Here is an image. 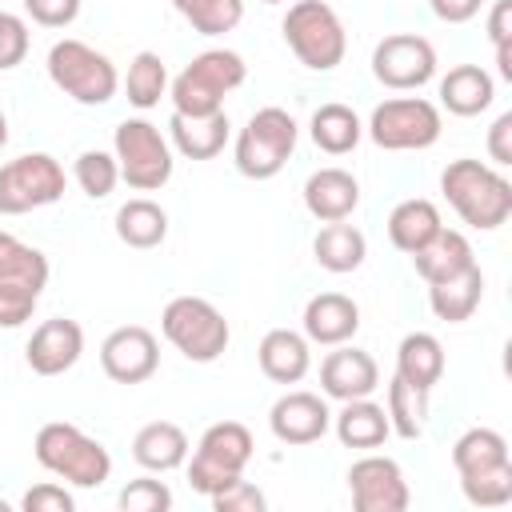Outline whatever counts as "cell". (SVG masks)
Returning <instances> with one entry per match:
<instances>
[{
	"mask_svg": "<svg viewBox=\"0 0 512 512\" xmlns=\"http://www.w3.org/2000/svg\"><path fill=\"white\" fill-rule=\"evenodd\" d=\"M440 192L468 228L492 232L512 216V180L484 160L472 156L452 160L440 172Z\"/></svg>",
	"mask_w": 512,
	"mask_h": 512,
	"instance_id": "cell-1",
	"label": "cell"
},
{
	"mask_svg": "<svg viewBox=\"0 0 512 512\" xmlns=\"http://www.w3.org/2000/svg\"><path fill=\"white\" fill-rule=\"evenodd\" d=\"M248 80V64L232 48H208L192 56V64L168 84L172 112L180 116H212L224 108V96Z\"/></svg>",
	"mask_w": 512,
	"mask_h": 512,
	"instance_id": "cell-2",
	"label": "cell"
},
{
	"mask_svg": "<svg viewBox=\"0 0 512 512\" xmlns=\"http://www.w3.org/2000/svg\"><path fill=\"white\" fill-rule=\"evenodd\" d=\"M36 464L48 468L52 476L76 484V488H100L112 476V456L100 440H92L88 432H80L76 424L52 420L36 432L32 440Z\"/></svg>",
	"mask_w": 512,
	"mask_h": 512,
	"instance_id": "cell-3",
	"label": "cell"
},
{
	"mask_svg": "<svg viewBox=\"0 0 512 512\" xmlns=\"http://www.w3.org/2000/svg\"><path fill=\"white\" fill-rule=\"evenodd\" d=\"M160 332L192 364L220 360L228 340H232V328H228L224 312L204 296H172L160 312Z\"/></svg>",
	"mask_w": 512,
	"mask_h": 512,
	"instance_id": "cell-4",
	"label": "cell"
},
{
	"mask_svg": "<svg viewBox=\"0 0 512 512\" xmlns=\"http://www.w3.org/2000/svg\"><path fill=\"white\" fill-rule=\"evenodd\" d=\"M296 140H300V128L292 120V112L268 104V108H256L248 116V124L240 128L236 136V172L248 176V180H272L288 156L296 152Z\"/></svg>",
	"mask_w": 512,
	"mask_h": 512,
	"instance_id": "cell-5",
	"label": "cell"
},
{
	"mask_svg": "<svg viewBox=\"0 0 512 512\" xmlns=\"http://www.w3.org/2000/svg\"><path fill=\"white\" fill-rule=\"evenodd\" d=\"M112 156L120 164V180L132 188V192H156L172 180V144L168 136L144 120V116H132V120H120L116 132H112Z\"/></svg>",
	"mask_w": 512,
	"mask_h": 512,
	"instance_id": "cell-6",
	"label": "cell"
},
{
	"mask_svg": "<svg viewBox=\"0 0 512 512\" xmlns=\"http://www.w3.org/2000/svg\"><path fill=\"white\" fill-rule=\"evenodd\" d=\"M48 76L64 96H72L76 104H88V108L108 104L120 88L116 64L104 52H96L92 44L72 40V36L56 40L48 48Z\"/></svg>",
	"mask_w": 512,
	"mask_h": 512,
	"instance_id": "cell-7",
	"label": "cell"
},
{
	"mask_svg": "<svg viewBox=\"0 0 512 512\" xmlns=\"http://www.w3.org/2000/svg\"><path fill=\"white\" fill-rule=\"evenodd\" d=\"M252 452H256L252 432H248L240 420H220V424L204 428V436H200L192 460H184V464H188V484H192V492L216 496L220 488H228L232 480L244 476Z\"/></svg>",
	"mask_w": 512,
	"mask_h": 512,
	"instance_id": "cell-8",
	"label": "cell"
},
{
	"mask_svg": "<svg viewBox=\"0 0 512 512\" xmlns=\"http://www.w3.org/2000/svg\"><path fill=\"white\" fill-rule=\"evenodd\" d=\"M280 28H284L292 56L312 72H332L348 52V32L336 8L324 0H296Z\"/></svg>",
	"mask_w": 512,
	"mask_h": 512,
	"instance_id": "cell-9",
	"label": "cell"
},
{
	"mask_svg": "<svg viewBox=\"0 0 512 512\" xmlns=\"http://www.w3.org/2000/svg\"><path fill=\"white\" fill-rule=\"evenodd\" d=\"M364 132L384 152H420V148H432L440 140L444 116L424 96H392V100L372 108Z\"/></svg>",
	"mask_w": 512,
	"mask_h": 512,
	"instance_id": "cell-10",
	"label": "cell"
},
{
	"mask_svg": "<svg viewBox=\"0 0 512 512\" xmlns=\"http://www.w3.org/2000/svg\"><path fill=\"white\" fill-rule=\"evenodd\" d=\"M64 168L48 152H24L0 164V216H24L64 196Z\"/></svg>",
	"mask_w": 512,
	"mask_h": 512,
	"instance_id": "cell-11",
	"label": "cell"
},
{
	"mask_svg": "<svg viewBox=\"0 0 512 512\" xmlns=\"http://www.w3.org/2000/svg\"><path fill=\"white\" fill-rule=\"evenodd\" d=\"M372 76L392 92L424 88L436 76V48L416 32H392L372 48Z\"/></svg>",
	"mask_w": 512,
	"mask_h": 512,
	"instance_id": "cell-12",
	"label": "cell"
},
{
	"mask_svg": "<svg viewBox=\"0 0 512 512\" xmlns=\"http://www.w3.org/2000/svg\"><path fill=\"white\" fill-rule=\"evenodd\" d=\"M348 492H352V508L356 512H404L412 504L404 468L392 456H360L348 468Z\"/></svg>",
	"mask_w": 512,
	"mask_h": 512,
	"instance_id": "cell-13",
	"label": "cell"
},
{
	"mask_svg": "<svg viewBox=\"0 0 512 512\" xmlns=\"http://www.w3.org/2000/svg\"><path fill=\"white\" fill-rule=\"evenodd\" d=\"M100 368L116 384H144L160 368V340L144 324H120L100 344Z\"/></svg>",
	"mask_w": 512,
	"mask_h": 512,
	"instance_id": "cell-14",
	"label": "cell"
},
{
	"mask_svg": "<svg viewBox=\"0 0 512 512\" xmlns=\"http://www.w3.org/2000/svg\"><path fill=\"white\" fill-rule=\"evenodd\" d=\"M268 428H272V436L280 444H292V448L316 444L332 428V408H328V400L320 392L296 388V392H284L268 408Z\"/></svg>",
	"mask_w": 512,
	"mask_h": 512,
	"instance_id": "cell-15",
	"label": "cell"
},
{
	"mask_svg": "<svg viewBox=\"0 0 512 512\" xmlns=\"http://www.w3.org/2000/svg\"><path fill=\"white\" fill-rule=\"evenodd\" d=\"M84 352V328L68 316H52L44 324L32 328L28 344H24V360L36 376H60L68 372Z\"/></svg>",
	"mask_w": 512,
	"mask_h": 512,
	"instance_id": "cell-16",
	"label": "cell"
},
{
	"mask_svg": "<svg viewBox=\"0 0 512 512\" xmlns=\"http://www.w3.org/2000/svg\"><path fill=\"white\" fill-rule=\"evenodd\" d=\"M380 388V364L372 360V352L352 348V344H336L324 364H320V392L328 400H360L372 396Z\"/></svg>",
	"mask_w": 512,
	"mask_h": 512,
	"instance_id": "cell-17",
	"label": "cell"
},
{
	"mask_svg": "<svg viewBox=\"0 0 512 512\" xmlns=\"http://www.w3.org/2000/svg\"><path fill=\"white\" fill-rule=\"evenodd\" d=\"M300 328H304L308 344L336 348V344H348V340L360 332V308H356V300L344 296V292H316V296L304 304Z\"/></svg>",
	"mask_w": 512,
	"mask_h": 512,
	"instance_id": "cell-18",
	"label": "cell"
},
{
	"mask_svg": "<svg viewBox=\"0 0 512 512\" xmlns=\"http://www.w3.org/2000/svg\"><path fill=\"white\" fill-rule=\"evenodd\" d=\"M304 208L320 224L348 220L360 208V184H356V176L344 172V168H316L304 180Z\"/></svg>",
	"mask_w": 512,
	"mask_h": 512,
	"instance_id": "cell-19",
	"label": "cell"
},
{
	"mask_svg": "<svg viewBox=\"0 0 512 512\" xmlns=\"http://www.w3.org/2000/svg\"><path fill=\"white\" fill-rule=\"evenodd\" d=\"M256 360H260V372L272 384H300L312 368V344H308L304 332L272 328V332H264V340L256 348Z\"/></svg>",
	"mask_w": 512,
	"mask_h": 512,
	"instance_id": "cell-20",
	"label": "cell"
},
{
	"mask_svg": "<svg viewBox=\"0 0 512 512\" xmlns=\"http://www.w3.org/2000/svg\"><path fill=\"white\" fill-rule=\"evenodd\" d=\"M332 428H336V440H340L344 448H356V452H372V448H380V444L392 436L388 412H384V404H376L372 396L344 400V408L332 412Z\"/></svg>",
	"mask_w": 512,
	"mask_h": 512,
	"instance_id": "cell-21",
	"label": "cell"
},
{
	"mask_svg": "<svg viewBox=\"0 0 512 512\" xmlns=\"http://www.w3.org/2000/svg\"><path fill=\"white\" fill-rule=\"evenodd\" d=\"M188 452H192L188 432L172 420H152L132 436V460L144 472H172L188 460Z\"/></svg>",
	"mask_w": 512,
	"mask_h": 512,
	"instance_id": "cell-22",
	"label": "cell"
},
{
	"mask_svg": "<svg viewBox=\"0 0 512 512\" xmlns=\"http://www.w3.org/2000/svg\"><path fill=\"white\" fill-rule=\"evenodd\" d=\"M168 144L184 160H212V156H220L224 144H228V116H224V108L212 112V116H180V112H172Z\"/></svg>",
	"mask_w": 512,
	"mask_h": 512,
	"instance_id": "cell-23",
	"label": "cell"
},
{
	"mask_svg": "<svg viewBox=\"0 0 512 512\" xmlns=\"http://www.w3.org/2000/svg\"><path fill=\"white\" fill-rule=\"evenodd\" d=\"M412 264H416V276H420L424 284H440V280H448V276L472 268V264H476V252H472V244H468L464 232L440 228L420 252H412Z\"/></svg>",
	"mask_w": 512,
	"mask_h": 512,
	"instance_id": "cell-24",
	"label": "cell"
},
{
	"mask_svg": "<svg viewBox=\"0 0 512 512\" xmlns=\"http://www.w3.org/2000/svg\"><path fill=\"white\" fill-rule=\"evenodd\" d=\"M496 100V80L480 64H456L440 80V104L452 116H480Z\"/></svg>",
	"mask_w": 512,
	"mask_h": 512,
	"instance_id": "cell-25",
	"label": "cell"
},
{
	"mask_svg": "<svg viewBox=\"0 0 512 512\" xmlns=\"http://www.w3.org/2000/svg\"><path fill=\"white\" fill-rule=\"evenodd\" d=\"M484 300V272L480 264L440 280V284H428V308L436 312V320H448V324H464Z\"/></svg>",
	"mask_w": 512,
	"mask_h": 512,
	"instance_id": "cell-26",
	"label": "cell"
},
{
	"mask_svg": "<svg viewBox=\"0 0 512 512\" xmlns=\"http://www.w3.org/2000/svg\"><path fill=\"white\" fill-rule=\"evenodd\" d=\"M440 228H444L440 208H436L432 200H424V196L400 200V204L388 212V240H392V248H400V252H408V256L420 252Z\"/></svg>",
	"mask_w": 512,
	"mask_h": 512,
	"instance_id": "cell-27",
	"label": "cell"
},
{
	"mask_svg": "<svg viewBox=\"0 0 512 512\" xmlns=\"http://www.w3.org/2000/svg\"><path fill=\"white\" fill-rule=\"evenodd\" d=\"M0 288H24L40 296L48 288V256L12 232H0Z\"/></svg>",
	"mask_w": 512,
	"mask_h": 512,
	"instance_id": "cell-28",
	"label": "cell"
},
{
	"mask_svg": "<svg viewBox=\"0 0 512 512\" xmlns=\"http://www.w3.org/2000/svg\"><path fill=\"white\" fill-rule=\"evenodd\" d=\"M312 256H316V264H320L324 272L344 276V272H356V268L364 264V256H368V240H364V232H360L356 224L336 220V224H324V228L316 232V240H312Z\"/></svg>",
	"mask_w": 512,
	"mask_h": 512,
	"instance_id": "cell-29",
	"label": "cell"
},
{
	"mask_svg": "<svg viewBox=\"0 0 512 512\" xmlns=\"http://www.w3.org/2000/svg\"><path fill=\"white\" fill-rule=\"evenodd\" d=\"M396 376L432 392L444 376V344L432 332H408L396 348Z\"/></svg>",
	"mask_w": 512,
	"mask_h": 512,
	"instance_id": "cell-30",
	"label": "cell"
},
{
	"mask_svg": "<svg viewBox=\"0 0 512 512\" xmlns=\"http://www.w3.org/2000/svg\"><path fill=\"white\" fill-rule=\"evenodd\" d=\"M308 136H312V144H316L320 152L344 156V152H352V148L360 144L364 124H360V116H356L348 104H336V100H332V104H320V108L312 112Z\"/></svg>",
	"mask_w": 512,
	"mask_h": 512,
	"instance_id": "cell-31",
	"label": "cell"
},
{
	"mask_svg": "<svg viewBox=\"0 0 512 512\" xmlns=\"http://www.w3.org/2000/svg\"><path fill=\"white\" fill-rule=\"evenodd\" d=\"M116 236L128 248H140V252L156 248L168 236V212L148 196H132V200H124L116 208Z\"/></svg>",
	"mask_w": 512,
	"mask_h": 512,
	"instance_id": "cell-32",
	"label": "cell"
},
{
	"mask_svg": "<svg viewBox=\"0 0 512 512\" xmlns=\"http://www.w3.org/2000/svg\"><path fill=\"white\" fill-rule=\"evenodd\" d=\"M428 396H432L428 388H416V384H408L400 376L388 380V404H384V412H388V424H392V432L400 440H420L424 436Z\"/></svg>",
	"mask_w": 512,
	"mask_h": 512,
	"instance_id": "cell-33",
	"label": "cell"
},
{
	"mask_svg": "<svg viewBox=\"0 0 512 512\" xmlns=\"http://www.w3.org/2000/svg\"><path fill=\"white\" fill-rule=\"evenodd\" d=\"M452 464H456L460 476H472V472H484V468L512 464V456H508V440H504L496 428H468V432L452 444Z\"/></svg>",
	"mask_w": 512,
	"mask_h": 512,
	"instance_id": "cell-34",
	"label": "cell"
},
{
	"mask_svg": "<svg viewBox=\"0 0 512 512\" xmlns=\"http://www.w3.org/2000/svg\"><path fill=\"white\" fill-rule=\"evenodd\" d=\"M124 92H128V104L148 112L160 104V96L168 92V68L160 60V52H136L128 60V76H124Z\"/></svg>",
	"mask_w": 512,
	"mask_h": 512,
	"instance_id": "cell-35",
	"label": "cell"
},
{
	"mask_svg": "<svg viewBox=\"0 0 512 512\" xmlns=\"http://www.w3.org/2000/svg\"><path fill=\"white\" fill-rule=\"evenodd\" d=\"M172 8L200 36H224L244 20V0H172Z\"/></svg>",
	"mask_w": 512,
	"mask_h": 512,
	"instance_id": "cell-36",
	"label": "cell"
},
{
	"mask_svg": "<svg viewBox=\"0 0 512 512\" xmlns=\"http://www.w3.org/2000/svg\"><path fill=\"white\" fill-rule=\"evenodd\" d=\"M72 176H76V184H80V192H84V196L104 200V196L120 184V164H116V156H112V152L88 148V152H80V156H76Z\"/></svg>",
	"mask_w": 512,
	"mask_h": 512,
	"instance_id": "cell-37",
	"label": "cell"
},
{
	"mask_svg": "<svg viewBox=\"0 0 512 512\" xmlns=\"http://www.w3.org/2000/svg\"><path fill=\"white\" fill-rule=\"evenodd\" d=\"M460 492H464V500L476 504V508H500V504H508V500H512V464L460 476Z\"/></svg>",
	"mask_w": 512,
	"mask_h": 512,
	"instance_id": "cell-38",
	"label": "cell"
},
{
	"mask_svg": "<svg viewBox=\"0 0 512 512\" xmlns=\"http://www.w3.org/2000/svg\"><path fill=\"white\" fill-rule=\"evenodd\" d=\"M116 508L120 512H168L172 508V488L156 476H136L120 488Z\"/></svg>",
	"mask_w": 512,
	"mask_h": 512,
	"instance_id": "cell-39",
	"label": "cell"
},
{
	"mask_svg": "<svg viewBox=\"0 0 512 512\" xmlns=\"http://www.w3.org/2000/svg\"><path fill=\"white\" fill-rule=\"evenodd\" d=\"M488 40L496 48V72L512 80V0H492L488 12Z\"/></svg>",
	"mask_w": 512,
	"mask_h": 512,
	"instance_id": "cell-40",
	"label": "cell"
},
{
	"mask_svg": "<svg viewBox=\"0 0 512 512\" xmlns=\"http://www.w3.org/2000/svg\"><path fill=\"white\" fill-rule=\"evenodd\" d=\"M24 56H28V24L16 12L0 8V72L24 64Z\"/></svg>",
	"mask_w": 512,
	"mask_h": 512,
	"instance_id": "cell-41",
	"label": "cell"
},
{
	"mask_svg": "<svg viewBox=\"0 0 512 512\" xmlns=\"http://www.w3.org/2000/svg\"><path fill=\"white\" fill-rule=\"evenodd\" d=\"M212 500V508L216 512H264L268 508V500H264V492L256 488V484H248L244 476L240 480H232L228 488H220L216 496H208Z\"/></svg>",
	"mask_w": 512,
	"mask_h": 512,
	"instance_id": "cell-42",
	"label": "cell"
},
{
	"mask_svg": "<svg viewBox=\"0 0 512 512\" xmlns=\"http://www.w3.org/2000/svg\"><path fill=\"white\" fill-rule=\"evenodd\" d=\"M20 508H24V512H72L76 500H72V492H68L64 484L44 480V484H32V488L24 492Z\"/></svg>",
	"mask_w": 512,
	"mask_h": 512,
	"instance_id": "cell-43",
	"label": "cell"
},
{
	"mask_svg": "<svg viewBox=\"0 0 512 512\" xmlns=\"http://www.w3.org/2000/svg\"><path fill=\"white\" fill-rule=\"evenodd\" d=\"M24 12L40 28H68L80 16V0H24Z\"/></svg>",
	"mask_w": 512,
	"mask_h": 512,
	"instance_id": "cell-44",
	"label": "cell"
},
{
	"mask_svg": "<svg viewBox=\"0 0 512 512\" xmlns=\"http://www.w3.org/2000/svg\"><path fill=\"white\" fill-rule=\"evenodd\" d=\"M488 156L496 168H508L512 164V112H500L488 128Z\"/></svg>",
	"mask_w": 512,
	"mask_h": 512,
	"instance_id": "cell-45",
	"label": "cell"
},
{
	"mask_svg": "<svg viewBox=\"0 0 512 512\" xmlns=\"http://www.w3.org/2000/svg\"><path fill=\"white\" fill-rule=\"evenodd\" d=\"M428 4H432L436 20H444V24H464L484 8V0H428Z\"/></svg>",
	"mask_w": 512,
	"mask_h": 512,
	"instance_id": "cell-46",
	"label": "cell"
},
{
	"mask_svg": "<svg viewBox=\"0 0 512 512\" xmlns=\"http://www.w3.org/2000/svg\"><path fill=\"white\" fill-rule=\"evenodd\" d=\"M8 144V120H4V112H0V148Z\"/></svg>",
	"mask_w": 512,
	"mask_h": 512,
	"instance_id": "cell-47",
	"label": "cell"
},
{
	"mask_svg": "<svg viewBox=\"0 0 512 512\" xmlns=\"http://www.w3.org/2000/svg\"><path fill=\"white\" fill-rule=\"evenodd\" d=\"M260 4H284V0H260Z\"/></svg>",
	"mask_w": 512,
	"mask_h": 512,
	"instance_id": "cell-48",
	"label": "cell"
},
{
	"mask_svg": "<svg viewBox=\"0 0 512 512\" xmlns=\"http://www.w3.org/2000/svg\"><path fill=\"white\" fill-rule=\"evenodd\" d=\"M0 512H8V504H4V500H0Z\"/></svg>",
	"mask_w": 512,
	"mask_h": 512,
	"instance_id": "cell-49",
	"label": "cell"
}]
</instances>
